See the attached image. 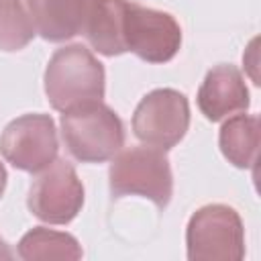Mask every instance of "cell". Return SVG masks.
I'll return each mask as SVG.
<instances>
[{
    "label": "cell",
    "mask_w": 261,
    "mask_h": 261,
    "mask_svg": "<svg viewBox=\"0 0 261 261\" xmlns=\"http://www.w3.org/2000/svg\"><path fill=\"white\" fill-rule=\"evenodd\" d=\"M35 31L47 41H65L84 29L90 0H24Z\"/></svg>",
    "instance_id": "30bf717a"
},
{
    "label": "cell",
    "mask_w": 261,
    "mask_h": 261,
    "mask_svg": "<svg viewBox=\"0 0 261 261\" xmlns=\"http://www.w3.org/2000/svg\"><path fill=\"white\" fill-rule=\"evenodd\" d=\"M4 186H6V169H4V165L0 163V198H2V192H4Z\"/></svg>",
    "instance_id": "2e32d148"
},
{
    "label": "cell",
    "mask_w": 261,
    "mask_h": 261,
    "mask_svg": "<svg viewBox=\"0 0 261 261\" xmlns=\"http://www.w3.org/2000/svg\"><path fill=\"white\" fill-rule=\"evenodd\" d=\"M192 261H239L245 257V234L239 214L222 204L200 208L186 232Z\"/></svg>",
    "instance_id": "277c9868"
},
{
    "label": "cell",
    "mask_w": 261,
    "mask_h": 261,
    "mask_svg": "<svg viewBox=\"0 0 261 261\" xmlns=\"http://www.w3.org/2000/svg\"><path fill=\"white\" fill-rule=\"evenodd\" d=\"M122 37L126 51H133L149 63L173 59L181 45V29L171 14L133 2L124 6Z\"/></svg>",
    "instance_id": "5b68a950"
},
{
    "label": "cell",
    "mask_w": 261,
    "mask_h": 261,
    "mask_svg": "<svg viewBox=\"0 0 261 261\" xmlns=\"http://www.w3.org/2000/svg\"><path fill=\"white\" fill-rule=\"evenodd\" d=\"M35 24L18 0H0V51H18L31 43Z\"/></svg>",
    "instance_id": "5bb4252c"
},
{
    "label": "cell",
    "mask_w": 261,
    "mask_h": 261,
    "mask_svg": "<svg viewBox=\"0 0 261 261\" xmlns=\"http://www.w3.org/2000/svg\"><path fill=\"white\" fill-rule=\"evenodd\" d=\"M220 151L237 167L257 165L259 153V118L251 114H237L220 128Z\"/></svg>",
    "instance_id": "7c38bea8"
},
{
    "label": "cell",
    "mask_w": 261,
    "mask_h": 261,
    "mask_svg": "<svg viewBox=\"0 0 261 261\" xmlns=\"http://www.w3.org/2000/svg\"><path fill=\"white\" fill-rule=\"evenodd\" d=\"M45 92L51 106L61 112L102 102L104 67L86 47H63L45 69Z\"/></svg>",
    "instance_id": "6da1fadb"
},
{
    "label": "cell",
    "mask_w": 261,
    "mask_h": 261,
    "mask_svg": "<svg viewBox=\"0 0 261 261\" xmlns=\"http://www.w3.org/2000/svg\"><path fill=\"white\" fill-rule=\"evenodd\" d=\"M126 0H90L84 20V33L90 45L102 55H120L126 51L122 37Z\"/></svg>",
    "instance_id": "8fae6325"
},
{
    "label": "cell",
    "mask_w": 261,
    "mask_h": 261,
    "mask_svg": "<svg viewBox=\"0 0 261 261\" xmlns=\"http://www.w3.org/2000/svg\"><path fill=\"white\" fill-rule=\"evenodd\" d=\"M110 192L114 198L143 196L157 208L171 200L173 179L165 153L155 147H130L118 153L108 171Z\"/></svg>",
    "instance_id": "3957f363"
},
{
    "label": "cell",
    "mask_w": 261,
    "mask_h": 261,
    "mask_svg": "<svg viewBox=\"0 0 261 261\" xmlns=\"http://www.w3.org/2000/svg\"><path fill=\"white\" fill-rule=\"evenodd\" d=\"M18 255L27 261L37 259H80L82 249L71 234L49 230V228H33L18 243Z\"/></svg>",
    "instance_id": "4fadbf2b"
},
{
    "label": "cell",
    "mask_w": 261,
    "mask_h": 261,
    "mask_svg": "<svg viewBox=\"0 0 261 261\" xmlns=\"http://www.w3.org/2000/svg\"><path fill=\"white\" fill-rule=\"evenodd\" d=\"M12 257V251L8 249V245L2 241V237H0V259H10Z\"/></svg>",
    "instance_id": "9a60e30c"
},
{
    "label": "cell",
    "mask_w": 261,
    "mask_h": 261,
    "mask_svg": "<svg viewBox=\"0 0 261 261\" xmlns=\"http://www.w3.org/2000/svg\"><path fill=\"white\" fill-rule=\"evenodd\" d=\"M190 124V106L175 90H155L147 94L133 116V130L139 141L155 149H171L179 143Z\"/></svg>",
    "instance_id": "8992f818"
},
{
    "label": "cell",
    "mask_w": 261,
    "mask_h": 261,
    "mask_svg": "<svg viewBox=\"0 0 261 261\" xmlns=\"http://www.w3.org/2000/svg\"><path fill=\"white\" fill-rule=\"evenodd\" d=\"M61 133L69 153L86 163L114 157L124 143L120 118L102 102L65 110L61 114Z\"/></svg>",
    "instance_id": "7a4b0ae2"
},
{
    "label": "cell",
    "mask_w": 261,
    "mask_h": 261,
    "mask_svg": "<svg viewBox=\"0 0 261 261\" xmlns=\"http://www.w3.org/2000/svg\"><path fill=\"white\" fill-rule=\"evenodd\" d=\"M57 130L47 114H24L12 120L2 137L0 151L16 169L39 173L57 157Z\"/></svg>",
    "instance_id": "52a82bcc"
},
{
    "label": "cell",
    "mask_w": 261,
    "mask_h": 261,
    "mask_svg": "<svg viewBox=\"0 0 261 261\" xmlns=\"http://www.w3.org/2000/svg\"><path fill=\"white\" fill-rule=\"evenodd\" d=\"M198 106L208 120H222L237 110H245L249 106V90L241 71L232 65L210 69L198 90Z\"/></svg>",
    "instance_id": "9c48e42d"
},
{
    "label": "cell",
    "mask_w": 261,
    "mask_h": 261,
    "mask_svg": "<svg viewBox=\"0 0 261 261\" xmlns=\"http://www.w3.org/2000/svg\"><path fill=\"white\" fill-rule=\"evenodd\" d=\"M84 204V186L67 161H53L41 169L29 190V210L49 222L65 224L73 220Z\"/></svg>",
    "instance_id": "ba28073f"
}]
</instances>
